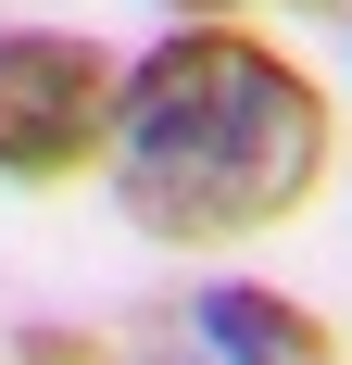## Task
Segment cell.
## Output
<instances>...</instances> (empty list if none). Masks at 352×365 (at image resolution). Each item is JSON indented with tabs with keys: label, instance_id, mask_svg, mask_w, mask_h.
Returning <instances> with one entry per match:
<instances>
[{
	"label": "cell",
	"instance_id": "1",
	"mask_svg": "<svg viewBox=\"0 0 352 365\" xmlns=\"http://www.w3.org/2000/svg\"><path fill=\"white\" fill-rule=\"evenodd\" d=\"M327 164H340V113L277 38L164 26L113 88L101 189L164 252H227V240H264V227L315 215Z\"/></svg>",
	"mask_w": 352,
	"mask_h": 365
},
{
	"label": "cell",
	"instance_id": "2",
	"mask_svg": "<svg viewBox=\"0 0 352 365\" xmlns=\"http://www.w3.org/2000/svg\"><path fill=\"white\" fill-rule=\"evenodd\" d=\"M113 63L88 26H0V189H76L113 151Z\"/></svg>",
	"mask_w": 352,
	"mask_h": 365
},
{
	"label": "cell",
	"instance_id": "3",
	"mask_svg": "<svg viewBox=\"0 0 352 365\" xmlns=\"http://www.w3.org/2000/svg\"><path fill=\"white\" fill-rule=\"evenodd\" d=\"M126 365H340V340H327L315 302L264 290V277H202L139 328Z\"/></svg>",
	"mask_w": 352,
	"mask_h": 365
},
{
	"label": "cell",
	"instance_id": "4",
	"mask_svg": "<svg viewBox=\"0 0 352 365\" xmlns=\"http://www.w3.org/2000/svg\"><path fill=\"white\" fill-rule=\"evenodd\" d=\"M0 365H113V353L76 340V328H26V340H0Z\"/></svg>",
	"mask_w": 352,
	"mask_h": 365
},
{
	"label": "cell",
	"instance_id": "5",
	"mask_svg": "<svg viewBox=\"0 0 352 365\" xmlns=\"http://www.w3.org/2000/svg\"><path fill=\"white\" fill-rule=\"evenodd\" d=\"M151 13H176V26H239V13H264V0H151Z\"/></svg>",
	"mask_w": 352,
	"mask_h": 365
}]
</instances>
